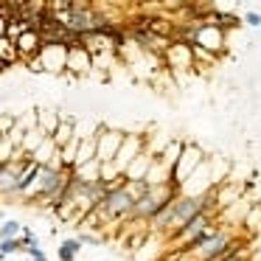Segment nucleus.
I'll return each instance as SVG.
<instances>
[{
    "instance_id": "7ed1b4c3",
    "label": "nucleus",
    "mask_w": 261,
    "mask_h": 261,
    "mask_svg": "<svg viewBox=\"0 0 261 261\" xmlns=\"http://www.w3.org/2000/svg\"><path fill=\"white\" fill-rule=\"evenodd\" d=\"M143 143H146V138H143V135H124V143L118 146V152H115L113 163H110V166H113V171H115L118 177H124L127 166L143 152Z\"/></svg>"
},
{
    "instance_id": "6ab92c4d",
    "label": "nucleus",
    "mask_w": 261,
    "mask_h": 261,
    "mask_svg": "<svg viewBox=\"0 0 261 261\" xmlns=\"http://www.w3.org/2000/svg\"><path fill=\"white\" fill-rule=\"evenodd\" d=\"M29 261H48V258H29Z\"/></svg>"
},
{
    "instance_id": "9d476101",
    "label": "nucleus",
    "mask_w": 261,
    "mask_h": 261,
    "mask_svg": "<svg viewBox=\"0 0 261 261\" xmlns=\"http://www.w3.org/2000/svg\"><path fill=\"white\" fill-rule=\"evenodd\" d=\"M152 160H155V157H152L146 149H143L141 155H138L127 166V171H124V180H127V183H132V180H143V177H146V171H149V166H152Z\"/></svg>"
},
{
    "instance_id": "20e7f679",
    "label": "nucleus",
    "mask_w": 261,
    "mask_h": 261,
    "mask_svg": "<svg viewBox=\"0 0 261 261\" xmlns=\"http://www.w3.org/2000/svg\"><path fill=\"white\" fill-rule=\"evenodd\" d=\"M121 143H124V132L99 127V132H96V160H99L101 166L113 163V157H115V152H118Z\"/></svg>"
},
{
    "instance_id": "f257e3e1",
    "label": "nucleus",
    "mask_w": 261,
    "mask_h": 261,
    "mask_svg": "<svg viewBox=\"0 0 261 261\" xmlns=\"http://www.w3.org/2000/svg\"><path fill=\"white\" fill-rule=\"evenodd\" d=\"M132 205H135V197L127 191V185L118 183L96 202V211H101L107 219H127L132 213Z\"/></svg>"
},
{
    "instance_id": "f3484780",
    "label": "nucleus",
    "mask_w": 261,
    "mask_h": 261,
    "mask_svg": "<svg viewBox=\"0 0 261 261\" xmlns=\"http://www.w3.org/2000/svg\"><path fill=\"white\" fill-rule=\"evenodd\" d=\"M23 250H26L31 258H45V250H43L40 244H29V247H23Z\"/></svg>"
},
{
    "instance_id": "2eb2a0df",
    "label": "nucleus",
    "mask_w": 261,
    "mask_h": 261,
    "mask_svg": "<svg viewBox=\"0 0 261 261\" xmlns=\"http://www.w3.org/2000/svg\"><path fill=\"white\" fill-rule=\"evenodd\" d=\"M17 250H23L20 236H17V239H3L0 241V255H12V253H17Z\"/></svg>"
},
{
    "instance_id": "423d86ee",
    "label": "nucleus",
    "mask_w": 261,
    "mask_h": 261,
    "mask_svg": "<svg viewBox=\"0 0 261 261\" xmlns=\"http://www.w3.org/2000/svg\"><path fill=\"white\" fill-rule=\"evenodd\" d=\"M163 54H166V62H169L174 71H191V68H194V54H191L188 40L169 43V48L163 51Z\"/></svg>"
},
{
    "instance_id": "4468645a",
    "label": "nucleus",
    "mask_w": 261,
    "mask_h": 261,
    "mask_svg": "<svg viewBox=\"0 0 261 261\" xmlns=\"http://www.w3.org/2000/svg\"><path fill=\"white\" fill-rule=\"evenodd\" d=\"M17 59V54H15V45L9 43L6 37H0V62H6V65H12Z\"/></svg>"
},
{
    "instance_id": "9b49d317",
    "label": "nucleus",
    "mask_w": 261,
    "mask_h": 261,
    "mask_svg": "<svg viewBox=\"0 0 261 261\" xmlns=\"http://www.w3.org/2000/svg\"><path fill=\"white\" fill-rule=\"evenodd\" d=\"M73 132H76V121H73L71 115H62V118H59L57 132L51 135V141H54V146H57V149H62V146H68V143L73 141Z\"/></svg>"
},
{
    "instance_id": "a211bd4d",
    "label": "nucleus",
    "mask_w": 261,
    "mask_h": 261,
    "mask_svg": "<svg viewBox=\"0 0 261 261\" xmlns=\"http://www.w3.org/2000/svg\"><path fill=\"white\" fill-rule=\"evenodd\" d=\"M244 23H247V26H261V15H255V12H244Z\"/></svg>"
},
{
    "instance_id": "6e6552de",
    "label": "nucleus",
    "mask_w": 261,
    "mask_h": 261,
    "mask_svg": "<svg viewBox=\"0 0 261 261\" xmlns=\"http://www.w3.org/2000/svg\"><path fill=\"white\" fill-rule=\"evenodd\" d=\"M12 45H15V54H17V57H37V54H40V48H43V37L37 34L34 29H29V31H23V34L17 37Z\"/></svg>"
},
{
    "instance_id": "1a4fd4ad",
    "label": "nucleus",
    "mask_w": 261,
    "mask_h": 261,
    "mask_svg": "<svg viewBox=\"0 0 261 261\" xmlns=\"http://www.w3.org/2000/svg\"><path fill=\"white\" fill-rule=\"evenodd\" d=\"M65 68H71V71H76V73H87L93 68L90 51H87L82 43L71 45V48H68V59H65Z\"/></svg>"
},
{
    "instance_id": "f8f14e48",
    "label": "nucleus",
    "mask_w": 261,
    "mask_h": 261,
    "mask_svg": "<svg viewBox=\"0 0 261 261\" xmlns=\"http://www.w3.org/2000/svg\"><path fill=\"white\" fill-rule=\"evenodd\" d=\"M59 118H62V113H57V110H37V129H43L51 138L59 127Z\"/></svg>"
},
{
    "instance_id": "0eeeda50",
    "label": "nucleus",
    "mask_w": 261,
    "mask_h": 261,
    "mask_svg": "<svg viewBox=\"0 0 261 261\" xmlns=\"http://www.w3.org/2000/svg\"><path fill=\"white\" fill-rule=\"evenodd\" d=\"M65 59H68V48H65V45L43 43V48L37 54V65H40V68H48V71H65Z\"/></svg>"
},
{
    "instance_id": "ddd939ff",
    "label": "nucleus",
    "mask_w": 261,
    "mask_h": 261,
    "mask_svg": "<svg viewBox=\"0 0 261 261\" xmlns=\"http://www.w3.org/2000/svg\"><path fill=\"white\" fill-rule=\"evenodd\" d=\"M79 253H82V241L79 239H65L62 244H59V250H57L59 261H76Z\"/></svg>"
},
{
    "instance_id": "f03ea898",
    "label": "nucleus",
    "mask_w": 261,
    "mask_h": 261,
    "mask_svg": "<svg viewBox=\"0 0 261 261\" xmlns=\"http://www.w3.org/2000/svg\"><path fill=\"white\" fill-rule=\"evenodd\" d=\"M202 160H205V152H202V149H199L197 143H191V141H183L180 157H177L174 169H171V185H177V188H180V185L185 183V177L197 169Z\"/></svg>"
},
{
    "instance_id": "dca6fc26",
    "label": "nucleus",
    "mask_w": 261,
    "mask_h": 261,
    "mask_svg": "<svg viewBox=\"0 0 261 261\" xmlns=\"http://www.w3.org/2000/svg\"><path fill=\"white\" fill-rule=\"evenodd\" d=\"M17 233H20V225H17V222H6V225H0V241L17 239Z\"/></svg>"
},
{
    "instance_id": "39448f33",
    "label": "nucleus",
    "mask_w": 261,
    "mask_h": 261,
    "mask_svg": "<svg viewBox=\"0 0 261 261\" xmlns=\"http://www.w3.org/2000/svg\"><path fill=\"white\" fill-rule=\"evenodd\" d=\"M208 227H213V213H197V216H191L188 222H183L180 227H174V230L169 233V239H177V241H188L194 239L197 233L208 230Z\"/></svg>"
}]
</instances>
